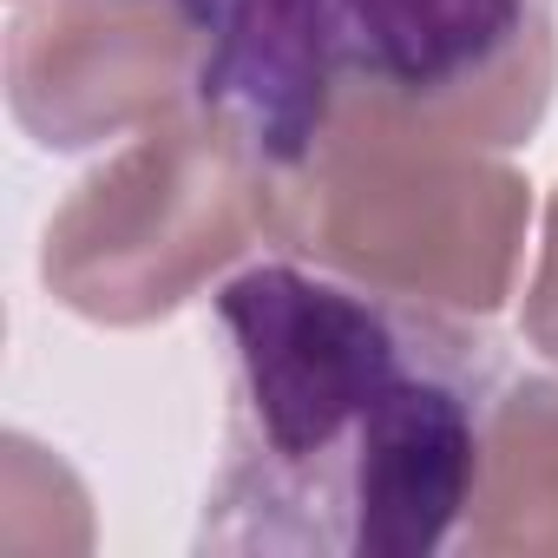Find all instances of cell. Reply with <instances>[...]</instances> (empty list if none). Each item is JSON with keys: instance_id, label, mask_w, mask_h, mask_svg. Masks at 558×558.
I'll use <instances>...</instances> for the list:
<instances>
[{"instance_id": "obj_1", "label": "cell", "mask_w": 558, "mask_h": 558, "mask_svg": "<svg viewBox=\"0 0 558 558\" xmlns=\"http://www.w3.org/2000/svg\"><path fill=\"white\" fill-rule=\"evenodd\" d=\"M217 323L236 388L210 551L427 558L460 538L499 375L466 316L263 263L217 290Z\"/></svg>"}, {"instance_id": "obj_2", "label": "cell", "mask_w": 558, "mask_h": 558, "mask_svg": "<svg viewBox=\"0 0 558 558\" xmlns=\"http://www.w3.org/2000/svg\"><path fill=\"white\" fill-rule=\"evenodd\" d=\"M217 53L204 99L290 158L336 93H381L453 138L512 151L551 106V0H204Z\"/></svg>"}, {"instance_id": "obj_3", "label": "cell", "mask_w": 558, "mask_h": 558, "mask_svg": "<svg viewBox=\"0 0 558 558\" xmlns=\"http://www.w3.org/2000/svg\"><path fill=\"white\" fill-rule=\"evenodd\" d=\"M532 184L506 151L381 99L336 93L269 165V243L395 303L493 316L525 263Z\"/></svg>"}, {"instance_id": "obj_4", "label": "cell", "mask_w": 558, "mask_h": 558, "mask_svg": "<svg viewBox=\"0 0 558 558\" xmlns=\"http://www.w3.org/2000/svg\"><path fill=\"white\" fill-rule=\"evenodd\" d=\"M269 236V151L197 99L106 158L47 223L40 283L99 329H145Z\"/></svg>"}, {"instance_id": "obj_5", "label": "cell", "mask_w": 558, "mask_h": 558, "mask_svg": "<svg viewBox=\"0 0 558 558\" xmlns=\"http://www.w3.org/2000/svg\"><path fill=\"white\" fill-rule=\"evenodd\" d=\"M204 0H27L8 27V106L47 151L151 132L204 99Z\"/></svg>"}, {"instance_id": "obj_6", "label": "cell", "mask_w": 558, "mask_h": 558, "mask_svg": "<svg viewBox=\"0 0 558 558\" xmlns=\"http://www.w3.org/2000/svg\"><path fill=\"white\" fill-rule=\"evenodd\" d=\"M460 551L558 558V381H519L486 408Z\"/></svg>"}, {"instance_id": "obj_7", "label": "cell", "mask_w": 558, "mask_h": 558, "mask_svg": "<svg viewBox=\"0 0 558 558\" xmlns=\"http://www.w3.org/2000/svg\"><path fill=\"white\" fill-rule=\"evenodd\" d=\"M519 336L558 362V191L545 204V236H538V263H532V283H525V310H519Z\"/></svg>"}]
</instances>
